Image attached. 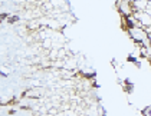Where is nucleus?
<instances>
[{
    "mask_svg": "<svg viewBox=\"0 0 151 116\" xmlns=\"http://www.w3.org/2000/svg\"><path fill=\"white\" fill-rule=\"evenodd\" d=\"M6 16H7V15H0V19H4Z\"/></svg>",
    "mask_w": 151,
    "mask_h": 116,
    "instance_id": "obj_1",
    "label": "nucleus"
}]
</instances>
